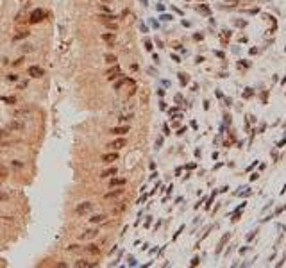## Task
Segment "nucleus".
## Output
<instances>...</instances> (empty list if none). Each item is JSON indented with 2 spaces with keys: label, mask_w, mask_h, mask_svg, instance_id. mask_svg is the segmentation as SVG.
<instances>
[{
  "label": "nucleus",
  "mask_w": 286,
  "mask_h": 268,
  "mask_svg": "<svg viewBox=\"0 0 286 268\" xmlns=\"http://www.w3.org/2000/svg\"><path fill=\"white\" fill-rule=\"evenodd\" d=\"M109 132H111V134H116V136H125V134L129 132V127H127V125H118V127H111V129H109Z\"/></svg>",
  "instance_id": "39448f33"
},
{
  "label": "nucleus",
  "mask_w": 286,
  "mask_h": 268,
  "mask_svg": "<svg viewBox=\"0 0 286 268\" xmlns=\"http://www.w3.org/2000/svg\"><path fill=\"white\" fill-rule=\"evenodd\" d=\"M24 122H20V120H13V122H9V125H7V129L9 130H24Z\"/></svg>",
  "instance_id": "9d476101"
},
{
  "label": "nucleus",
  "mask_w": 286,
  "mask_h": 268,
  "mask_svg": "<svg viewBox=\"0 0 286 268\" xmlns=\"http://www.w3.org/2000/svg\"><path fill=\"white\" fill-rule=\"evenodd\" d=\"M116 172H118V170H116L115 166H113V168H107V170H104V172L100 173V177H111V175H115Z\"/></svg>",
  "instance_id": "f3484780"
},
{
  "label": "nucleus",
  "mask_w": 286,
  "mask_h": 268,
  "mask_svg": "<svg viewBox=\"0 0 286 268\" xmlns=\"http://www.w3.org/2000/svg\"><path fill=\"white\" fill-rule=\"evenodd\" d=\"M2 100H4L6 104H9V105H13V104H16V98H14V97H4Z\"/></svg>",
  "instance_id": "5701e85b"
},
{
  "label": "nucleus",
  "mask_w": 286,
  "mask_h": 268,
  "mask_svg": "<svg viewBox=\"0 0 286 268\" xmlns=\"http://www.w3.org/2000/svg\"><path fill=\"white\" fill-rule=\"evenodd\" d=\"M106 220H107V215H93L90 218V223H93V225H95V223H104Z\"/></svg>",
  "instance_id": "2eb2a0df"
},
{
  "label": "nucleus",
  "mask_w": 286,
  "mask_h": 268,
  "mask_svg": "<svg viewBox=\"0 0 286 268\" xmlns=\"http://www.w3.org/2000/svg\"><path fill=\"white\" fill-rule=\"evenodd\" d=\"M7 81H13L14 82V81H18V75L16 73H11V75H7Z\"/></svg>",
  "instance_id": "bb28decb"
},
{
  "label": "nucleus",
  "mask_w": 286,
  "mask_h": 268,
  "mask_svg": "<svg viewBox=\"0 0 286 268\" xmlns=\"http://www.w3.org/2000/svg\"><path fill=\"white\" fill-rule=\"evenodd\" d=\"M90 211H93V202H82V204H79L77 209H75L77 215H88Z\"/></svg>",
  "instance_id": "20e7f679"
},
{
  "label": "nucleus",
  "mask_w": 286,
  "mask_h": 268,
  "mask_svg": "<svg viewBox=\"0 0 286 268\" xmlns=\"http://www.w3.org/2000/svg\"><path fill=\"white\" fill-rule=\"evenodd\" d=\"M116 159H118V154H116V152L104 154V155H102V163H107V165H109V163H113V161H116Z\"/></svg>",
  "instance_id": "4468645a"
},
{
  "label": "nucleus",
  "mask_w": 286,
  "mask_h": 268,
  "mask_svg": "<svg viewBox=\"0 0 286 268\" xmlns=\"http://www.w3.org/2000/svg\"><path fill=\"white\" fill-rule=\"evenodd\" d=\"M122 195H123V186H122L120 190H118V188H113L111 191H107V193L104 195V198H106V200H116V198H120Z\"/></svg>",
  "instance_id": "7ed1b4c3"
},
{
  "label": "nucleus",
  "mask_w": 286,
  "mask_h": 268,
  "mask_svg": "<svg viewBox=\"0 0 286 268\" xmlns=\"http://www.w3.org/2000/svg\"><path fill=\"white\" fill-rule=\"evenodd\" d=\"M84 252L90 254V256H98L100 254V247H97L95 243H90L88 247H84Z\"/></svg>",
  "instance_id": "0eeeda50"
},
{
  "label": "nucleus",
  "mask_w": 286,
  "mask_h": 268,
  "mask_svg": "<svg viewBox=\"0 0 286 268\" xmlns=\"http://www.w3.org/2000/svg\"><path fill=\"white\" fill-rule=\"evenodd\" d=\"M98 20L106 24V21H115V20H116V16H115V14H111V13H109V14H98Z\"/></svg>",
  "instance_id": "dca6fc26"
},
{
  "label": "nucleus",
  "mask_w": 286,
  "mask_h": 268,
  "mask_svg": "<svg viewBox=\"0 0 286 268\" xmlns=\"http://www.w3.org/2000/svg\"><path fill=\"white\" fill-rule=\"evenodd\" d=\"M131 120V115H127V116H120V122L123 123V122H129Z\"/></svg>",
  "instance_id": "cd10ccee"
},
{
  "label": "nucleus",
  "mask_w": 286,
  "mask_h": 268,
  "mask_svg": "<svg viewBox=\"0 0 286 268\" xmlns=\"http://www.w3.org/2000/svg\"><path fill=\"white\" fill-rule=\"evenodd\" d=\"M122 84H123V81H120V82H116V84H115V89H120V88H122Z\"/></svg>",
  "instance_id": "c756f323"
},
{
  "label": "nucleus",
  "mask_w": 286,
  "mask_h": 268,
  "mask_svg": "<svg viewBox=\"0 0 286 268\" xmlns=\"http://www.w3.org/2000/svg\"><path fill=\"white\" fill-rule=\"evenodd\" d=\"M97 236H98V229H88L82 234H79V239L81 241H88V239H95Z\"/></svg>",
  "instance_id": "f03ea898"
},
{
  "label": "nucleus",
  "mask_w": 286,
  "mask_h": 268,
  "mask_svg": "<svg viewBox=\"0 0 286 268\" xmlns=\"http://www.w3.org/2000/svg\"><path fill=\"white\" fill-rule=\"evenodd\" d=\"M21 61H24V57H20V59H16V61H14L13 64H14V66H18V64H21Z\"/></svg>",
  "instance_id": "c85d7f7f"
},
{
  "label": "nucleus",
  "mask_w": 286,
  "mask_h": 268,
  "mask_svg": "<svg viewBox=\"0 0 286 268\" xmlns=\"http://www.w3.org/2000/svg\"><path fill=\"white\" fill-rule=\"evenodd\" d=\"M7 175V170H6V166H2L0 165V177H6Z\"/></svg>",
  "instance_id": "a878e982"
},
{
  "label": "nucleus",
  "mask_w": 286,
  "mask_h": 268,
  "mask_svg": "<svg viewBox=\"0 0 286 268\" xmlns=\"http://www.w3.org/2000/svg\"><path fill=\"white\" fill-rule=\"evenodd\" d=\"M29 115H31V107H21V109L14 111V118H24V116H29Z\"/></svg>",
  "instance_id": "ddd939ff"
},
{
  "label": "nucleus",
  "mask_w": 286,
  "mask_h": 268,
  "mask_svg": "<svg viewBox=\"0 0 286 268\" xmlns=\"http://www.w3.org/2000/svg\"><path fill=\"white\" fill-rule=\"evenodd\" d=\"M27 73H29L31 77H34V79H38V77H43V68H39V66H29V70H27Z\"/></svg>",
  "instance_id": "423d86ee"
},
{
  "label": "nucleus",
  "mask_w": 286,
  "mask_h": 268,
  "mask_svg": "<svg viewBox=\"0 0 286 268\" xmlns=\"http://www.w3.org/2000/svg\"><path fill=\"white\" fill-rule=\"evenodd\" d=\"M106 27L111 29V31H116V29H118V25L115 24V21H106Z\"/></svg>",
  "instance_id": "b1692460"
},
{
  "label": "nucleus",
  "mask_w": 286,
  "mask_h": 268,
  "mask_svg": "<svg viewBox=\"0 0 286 268\" xmlns=\"http://www.w3.org/2000/svg\"><path fill=\"white\" fill-rule=\"evenodd\" d=\"M104 59H106V63H107V64H115V63H116V57H115L113 54H106V57H104Z\"/></svg>",
  "instance_id": "aec40b11"
},
{
  "label": "nucleus",
  "mask_w": 286,
  "mask_h": 268,
  "mask_svg": "<svg viewBox=\"0 0 286 268\" xmlns=\"http://www.w3.org/2000/svg\"><path fill=\"white\" fill-rule=\"evenodd\" d=\"M75 266H77V268H81V266H82V268H93V266H98V263H97V261H95V263H90L88 259H79V261L75 263Z\"/></svg>",
  "instance_id": "9b49d317"
},
{
  "label": "nucleus",
  "mask_w": 286,
  "mask_h": 268,
  "mask_svg": "<svg viewBox=\"0 0 286 268\" xmlns=\"http://www.w3.org/2000/svg\"><path fill=\"white\" fill-rule=\"evenodd\" d=\"M29 34H31V32H29L27 29H24V31H18V34L14 36V39H21V38H27Z\"/></svg>",
  "instance_id": "6ab92c4d"
},
{
  "label": "nucleus",
  "mask_w": 286,
  "mask_h": 268,
  "mask_svg": "<svg viewBox=\"0 0 286 268\" xmlns=\"http://www.w3.org/2000/svg\"><path fill=\"white\" fill-rule=\"evenodd\" d=\"M100 2H109V0H100Z\"/></svg>",
  "instance_id": "7c9ffc66"
},
{
  "label": "nucleus",
  "mask_w": 286,
  "mask_h": 268,
  "mask_svg": "<svg viewBox=\"0 0 286 268\" xmlns=\"http://www.w3.org/2000/svg\"><path fill=\"white\" fill-rule=\"evenodd\" d=\"M21 52H24V54H27V52H34V47H32V45H24V47H21Z\"/></svg>",
  "instance_id": "412c9836"
},
{
  "label": "nucleus",
  "mask_w": 286,
  "mask_h": 268,
  "mask_svg": "<svg viewBox=\"0 0 286 268\" xmlns=\"http://www.w3.org/2000/svg\"><path fill=\"white\" fill-rule=\"evenodd\" d=\"M102 38H104L106 41H109V43H111V45H115V39H116L113 32H106V34H102Z\"/></svg>",
  "instance_id": "a211bd4d"
},
{
  "label": "nucleus",
  "mask_w": 286,
  "mask_h": 268,
  "mask_svg": "<svg viewBox=\"0 0 286 268\" xmlns=\"http://www.w3.org/2000/svg\"><path fill=\"white\" fill-rule=\"evenodd\" d=\"M45 16H47V11H45V9H36V11H32V13H31L29 21H31V24H38V21L45 20Z\"/></svg>",
  "instance_id": "f257e3e1"
},
{
  "label": "nucleus",
  "mask_w": 286,
  "mask_h": 268,
  "mask_svg": "<svg viewBox=\"0 0 286 268\" xmlns=\"http://www.w3.org/2000/svg\"><path fill=\"white\" fill-rule=\"evenodd\" d=\"M4 200H9V195H7V193H2V191H0V202H4Z\"/></svg>",
  "instance_id": "393cba45"
},
{
  "label": "nucleus",
  "mask_w": 286,
  "mask_h": 268,
  "mask_svg": "<svg viewBox=\"0 0 286 268\" xmlns=\"http://www.w3.org/2000/svg\"><path fill=\"white\" fill-rule=\"evenodd\" d=\"M118 73H120V66H116V64H115V66H111V68L107 70V73H106V75H107V81H113V79H116V75H118Z\"/></svg>",
  "instance_id": "6e6552de"
},
{
  "label": "nucleus",
  "mask_w": 286,
  "mask_h": 268,
  "mask_svg": "<svg viewBox=\"0 0 286 268\" xmlns=\"http://www.w3.org/2000/svg\"><path fill=\"white\" fill-rule=\"evenodd\" d=\"M81 250V245H70V247H66V252H77Z\"/></svg>",
  "instance_id": "4be33fe9"
},
{
  "label": "nucleus",
  "mask_w": 286,
  "mask_h": 268,
  "mask_svg": "<svg viewBox=\"0 0 286 268\" xmlns=\"http://www.w3.org/2000/svg\"><path fill=\"white\" fill-rule=\"evenodd\" d=\"M125 179H122V177H115V179H111L109 181V186L111 188H122V186H125Z\"/></svg>",
  "instance_id": "1a4fd4ad"
},
{
  "label": "nucleus",
  "mask_w": 286,
  "mask_h": 268,
  "mask_svg": "<svg viewBox=\"0 0 286 268\" xmlns=\"http://www.w3.org/2000/svg\"><path fill=\"white\" fill-rule=\"evenodd\" d=\"M107 147H111V148H115V150H120V148H123V147H125V138H118V140L111 141Z\"/></svg>",
  "instance_id": "f8f14e48"
}]
</instances>
